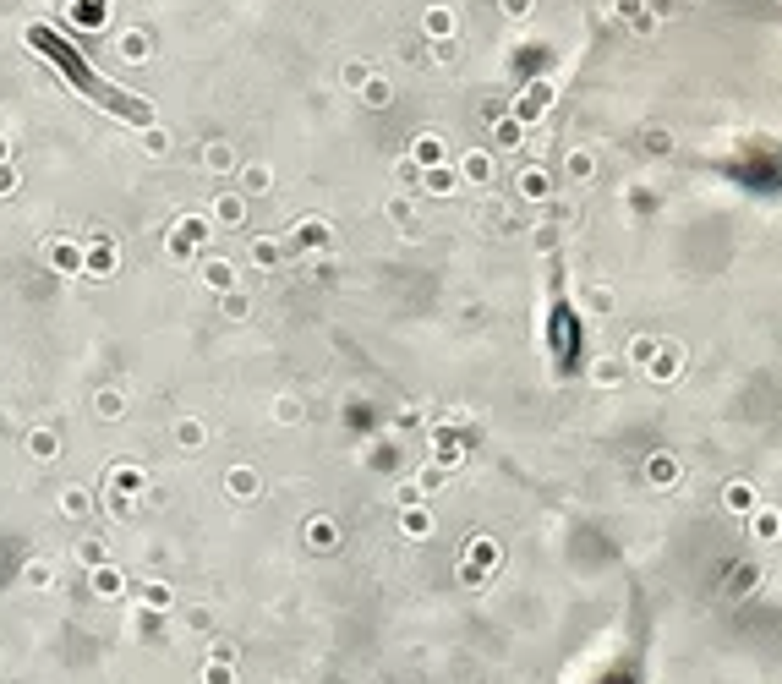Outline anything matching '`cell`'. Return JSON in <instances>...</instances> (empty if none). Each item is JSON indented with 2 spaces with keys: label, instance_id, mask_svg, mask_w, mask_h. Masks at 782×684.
I'll return each mask as SVG.
<instances>
[{
  "label": "cell",
  "instance_id": "6da1fadb",
  "mask_svg": "<svg viewBox=\"0 0 782 684\" xmlns=\"http://www.w3.org/2000/svg\"><path fill=\"white\" fill-rule=\"evenodd\" d=\"M219 219H225V225H236V219H241V203H230V197H225V203H219Z\"/></svg>",
  "mask_w": 782,
  "mask_h": 684
}]
</instances>
